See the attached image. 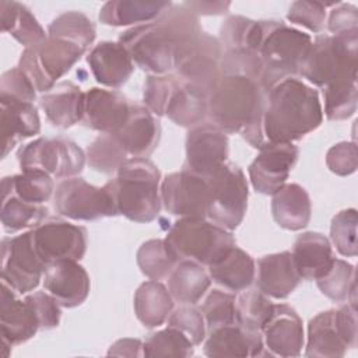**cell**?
<instances>
[{
	"label": "cell",
	"instance_id": "cell-1",
	"mask_svg": "<svg viewBox=\"0 0 358 358\" xmlns=\"http://www.w3.org/2000/svg\"><path fill=\"white\" fill-rule=\"evenodd\" d=\"M323 122L319 94L296 77L274 84L264 95L262 133L266 143H294Z\"/></svg>",
	"mask_w": 358,
	"mask_h": 358
},
{
	"label": "cell",
	"instance_id": "cell-2",
	"mask_svg": "<svg viewBox=\"0 0 358 358\" xmlns=\"http://www.w3.org/2000/svg\"><path fill=\"white\" fill-rule=\"evenodd\" d=\"M266 92L260 84L239 74H222L208 94L207 119L224 133H241L253 147L262 148V115Z\"/></svg>",
	"mask_w": 358,
	"mask_h": 358
},
{
	"label": "cell",
	"instance_id": "cell-3",
	"mask_svg": "<svg viewBox=\"0 0 358 358\" xmlns=\"http://www.w3.org/2000/svg\"><path fill=\"white\" fill-rule=\"evenodd\" d=\"M103 186L117 214L134 222H151L161 211V172L148 158H129Z\"/></svg>",
	"mask_w": 358,
	"mask_h": 358
},
{
	"label": "cell",
	"instance_id": "cell-4",
	"mask_svg": "<svg viewBox=\"0 0 358 358\" xmlns=\"http://www.w3.org/2000/svg\"><path fill=\"white\" fill-rule=\"evenodd\" d=\"M310 45V35L278 20H260L257 55L262 62L259 84L263 91L284 78L295 77Z\"/></svg>",
	"mask_w": 358,
	"mask_h": 358
},
{
	"label": "cell",
	"instance_id": "cell-5",
	"mask_svg": "<svg viewBox=\"0 0 358 358\" xmlns=\"http://www.w3.org/2000/svg\"><path fill=\"white\" fill-rule=\"evenodd\" d=\"M358 35H317L303 57L298 74L316 87L357 76Z\"/></svg>",
	"mask_w": 358,
	"mask_h": 358
},
{
	"label": "cell",
	"instance_id": "cell-6",
	"mask_svg": "<svg viewBox=\"0 0 358 358\" xmlns=\"http://www.w3.org/2000/svg\"><path fill=\"white\" fill-rule=\"evenodd\" d=\"M165 242L180 259L210 266L222 259L234 246L231 231L207 218H179L169 228Z\"/></svg>",
	"mask_w": 358,
	"mask_h": 358
},
{
	"label": "cell",
	"instance_id": "cell-7",
	"mask_svg": "<svg viewBox=\"0 0 358 358\" xmlns=\"http://www.w3.org/2000/svg\"><path fill=\"white\" fill-rule=\"evenodd\" d=\"M208 185L207 218L232 231L243 221L249 189L243 171L234 162H224L204 176Z\"/></svg>",
	"mask_w": 358,
	"mask_h": 358
},
{
	"label": "cell",
	"instance_id": "cell-8",
	"mask_svg": "<svg viewBox=\"0 0 358 358\" xmlns=\"http://www.w3.org/2000/svg\"><path fill=\"white\" fill-rule=\"evenodd\" d=\"M87 50L62 38L48 35L39 43L22 50L18 67L38 92H46L70 71Z\"/></svg>",
	"mask_w": 358,
	"mask_h": 358
},
{
	"label": "cell",
	"instance_id": "cell-9",
	"mask_svg": "<svg viewBox=\"0 0 358 358\" xmlns=\"http://www.w3.org/2000/svg\"><path fill=\"white\" fill-rule=\"evenodd\" d=\"M17 159L21 171L38 169L52 178L67 179L83 172L87 155L69 138L39 137L20 147Z\"/></svg>",
	"mask_w": 358,
	"mask_h": 358
},
{
	"label": "cell",
	"instance_id": "cell-10",
	"mask_svg": "<svg viewBox=\"0 0 358 358\" xmlns=\"http://www.w3.org/2000/svg\"><path fill=\"white\" fill-rule=\"evenodd\" d=\"M52 199L55 211L74 221H95L119 215L105 186H94L78 176L60 180L55 186Z\"/></svg>",
	"mask_w": 358,
	"mask_h": 358
},
{
	"label": "cell",
	"instance_id": "cell-11",
	"mask_svg": "<svg viewBox=\"0 0 358 358\" xmlns=\"http://www.w3.org/2000/svg\"><path fill=\"white\" fill-rule=\"evenodd\" d=\"M45 267L35 252L31 229L1 239V282L15 292L34 291L43 278Z\"/></svg>",
	"mask_w": 358,
	"mask_h": 358
},
{
	"label": "cell",
	"instance_id": "cell-12",
	"mask_svg": "<svg viewBox=\"0 0 358 358\" xmlns=\"http://www.w3.org/2000/svg\"><path fill=\"white\" fill-rule=\"evenodd\" d=\"M119 42L126 48L133 63L143 71L161 76L173 70V45L155 21L123 31Z\"/></svg>",
	"mask_w": 358,
	"mask_h": 358
},
{
	"label": "cell",
	"instance_id": "cell-13",
	"mask_svg": "<svg viewBox=\"0 0 358 358\" xmlns=\"http://www.w3.org/2000/svg\"><path fill=\"white\" fill-rule=\"evenodd\" d=\"M32 231V243L45 266L62 260H80L87 252V229L59 217L43 220Z\"/></svg>",
	"mask_w": 358,
	"mask_h": 358
},
{
	"label": "cell",
	"instance_id": "cell-14",
	"mask_svg": "<svg viewBox=\"0 0 358 358\" xmlns=\"http://www.w3.org/2000/svg\"><path fill=\"white\" fill-rule=\"evenodd\" d=\"M222 48L218 38L201 35L180 50L173 60V71L180 80L196 85L207 95L221 77Z\"/></svg>",
	"mask_w": 358,
	"mask_h": 358
},
{
	"label": "cell",
	"instance_id": "cell-15",
	"mask_svg": "<svg viewBox=\"0 0 358 358\" xmlns=\"http://www.w3.org/2000/svg\"><path fill=\"white\" fill-rule=\"evenodd\" d=\"M164 208L179 218H207L208 185L204 176L187 169L168 173L159 187Z\"/></svg>",
	"mask_w": 358,
	"mask_h": 358
},
{
	"label": "cell",
	"instance_id": "cell-16",
	"mask_svg": "<svg viewBox=\"0 0 358 358\" xmlns=\"http://www.w3.org/2000/svg\"><path fill=\"white\" fill-rule=\"evenodd\" d=\"M299 148L294 143H266L249 165V179L253 189L273 196L281 189L298 161Z\"/></svg>",
	"mask_w": 358,
	"mask_h": 358
},
{
	"label": "cell",
	"instance_id": "cell-17",
	"mask_svg": "<svg viewBox=\"0 0 358 358\" xmlns=\"http://www.w3.org/2000/svg\"><path fill=\"white\" fill-rule=\"evenodd\" d=\"M183 169L206 176L228 159V136L210 122L190 127Z\"/></svg>",
	"mask_w": 358,
	"mask_h": 358
},
{
	"label": "cell",
	"instance_id": "cell-18",
	"mask_svg": "<svg viewBox=\"0 0 358 358\" xmlns=\"http://www.w3.org/2000/svg\"><path fill=\"white\" fill-rule=\"evenodd\" d=\"M131 102L119 91L92 87L85 92L83 124L101 134L116 133L126 122Z\"/></svg>",
	"mask_w": 358,
	"mask_h": 358
},
{
	"label": "cell",
	"instance_id": "cell-19",
	"mask_svg": "<svg viewBox=\"0 0 358 358\" xmlns=\"http://www.w3.org/2000/svg\"><path fill=\"white\" fill-rule=\"evenodd\" d=\"M264 347L270 355L298 357L303 347V326L296 310L287 303L274 305L262 327Z\"/></svg>",
	"mask_w": 358,
	"mask_h": 358
},
{
	"label": "cell",
	"instance_id": "cell-20",
	"mask_svg": "<svg viewBox=\"0 0 358 358\" xmlns=\"http://www.w3.org/2000/svg\"><path fill=\"white\" fill-rule=\"evenodd\" d=\"M203 351L207 357L222 358L270 355L264 347L262 331L246 329L236 322L208 330Z\"/></svg>",
	"mask_w": 358,
	"mask_h": 358
},
{
	"label": "cell",
	"instance_id": "cell-21",
	"mask_svg": "<svg viewBox=\"0 0 358 358\" xmlns=\"http://www.w3.org/2000/svg\"><path fill=\"white\" fill-rule=\"evenodd\" d=\"M43 288L63 308L81 305L90 294V275L77 260H62L45 267Z\"/></svg>",
	"mask_w": 358,
	"mask_h": 358
},
{
	"label": "cell",
	"instance_id": "cell-22",
	"mask_svg": "<svg viewBox=\"0 0 358 358\" xmlns=\"http://www.w3.org/2000/svg\"><path fill=\"white\" fill-rule=\"evenodd\" d=\"M126 152L136 158H147L158 145L161 126L155 115L144 105L131 102L124 124L113 133Z\"/></svg>",
	"mask_w": 358,
	"mask_h": 358
},
{
	"label": "cell",
	"instance_id": "cell-23",
	"mask_svg": "<svg viewBox=\"0 0 358 358\" xmlns=\"http://www.w3.org/2000/svg\"><path fill=\"white\" fill-rule=\"evenodd\" d=\"M87 63L94 78L109 88H120L134 70L129 52L119 41H103L95 45L87 56Z\"/></svg>",
	"mask_w": 358,
	"mask_h": 358
},
{
	"label": "cell",
	"instance_id": "cell-24",
	"mask_svg": "<svg viewBox=\"0 0 358 358\" xmlns=\"http://www.w3.org/2000/svg\"><path fill=\"white\" fill-rule=\"evenodd\" d=\"M0 327L1 341L17 345L32 338L39 327V322L31 305L24 299H18L7 284L1 282L0 301Z\"/></svg>",
	"mask_w": 358,
	"mask_h": 358
},
{
	"label": "cell",
	"instance_id": "cell-25",
	"mask_svg": "<svg viewBox=\"0 0 358 358\" xmlns=\"http://www.w3.org/2000/svg\"><path fill=\"white\" fill-rule=\"evenodd\" d=\"M257 288L267 296L284 299L301 282L291 252L284 250L260 257L256 264Z\"/></svg>",
	"mask_w": 358,
	"mask_h": 358
},
{
	"label": "cell",
	"instance_id": "cell-26",
	"mask_svg": "<svg viewBox=\"0 0 358 358\" xmlns=\"http://www.w3.org/2000/svg\"><path fill=\"white\" fill-rule=\"evenodd\" d=\"M85 92L71 81H60L39 96V106L57 129H69L83 120Z\"/></svg>",
	"mask_w": 358,
	"mask_h": 358
},
{
	"label": "cell",
	"instance_id": "cell-27",
	"mask_svg": "<svg viewBox=\"0 0 358 358\" xmlns=\"http://www.w3.org/2000/svg\"><path fill=\"white\" fill-rule=\"evenodd\" d=\"M0 126L3 134L1 157L4 158L18 141L41 131L38 109L32 102L0 101Z\"/></svg>",
	"mask_w": 358,
	"mask_h": 358
},
{
	"label": "cell",
	"instance_id": "cell-28",
	"mask_svg": "<svg viewBox=\"0 0 358 358\" xmlns=\"http://www.w3.org/2000/svg\"><path fill=\"white\" fill-rule=\"evenodd\" d=\"M291 256L301 280H317L331 266L334 256L330 241L313 231L301 234L292 246Z\"/></svg>",
	"mask_w": 358,
	"mask_h": 358
},
{
	"label": "cell",
	"instance_id": "cell-29",
	"mask_svg": "<svg viewBox=\"0 0 358 358\" xmlns=\"http://www.w3.org/2000/svg\"><path fill=\"white\" fill-rule=\"evenodd\" d=\"M350 350L337 319L336 309L317 313L308 324L306 357L309 358H340Z\"/></svg>",
	"mask_w": 358,
	"mask_h": 358
},
{
	"label": "cell",
	"instance_id": "cell-30",
	"mask_svg": "<svg viewBox=\"0 0 358 358\" xmlns=\"http://www.w3.org/2000/svg\"><path fill=\"white\" fill-rule=\"evenodd\" d=\"M171 6L164 0H112L101 7L98 18L109 27H136L158 20Z\"/></svg>",
	"mask_w": 358,
	"mask_h": 358
},
{
	"label": "cell",
	"instance_id": "cell-31",
	"mask_svg": "<svg viewBox=\"0 0 358 358\" xmlns=\"http://www.w3.org/2000/svg\"><path fill=\"white\" fill-rule=\"evenodd\" d=\"M271 214L274 221L284 229H303L312 215L310 197L305 187L298 183H285L273 194Z\"/></svg>",
	"mask_w": 358,
	"mask_h": 358
},
{
	"label": "cell",
	"instance_id": "cell-32",
	"mask_svg": "<svg viewBox=\"0 0 358 358\" xmlns=\"http://www.w3.org/2000/svg\"><path fill=\"white\" fill-rule=\"evenodd\" d=\"M211 281L227 291L241 292L252 285L256 275V263L245 250L234 246L222 259L208 266Z\"/></svg>",
	"mask_w": 358,
	"mask_h": 358
},
{
	"label": "cell",
	"instance_id": "cell-33",
	"mask_svg": "<svg viewBox=\"0 0 358 358\" xmlns=\"http://www.w3.org/2000/svg\"><path fill=\"white\" fill-rule=\"evenodd\" d=\"M208 112V95L193 84L179 78L168 102L165 116L182 127H194L204 122Z\"/></svg>",
	"mask_w": 358,
	"mask_h": 358
},
{
	"label": "cell",
	"instance_id": "cell-34",
	"mask_svg": "<svg viewBox=\"0 0 358 358\" xmlns=\"http://www.w3.org/2000/svg\"><path fill=\"white\" fill-rule=\"evenodd\" d=\"M210 284L211 278L204 266L190 259H180L168 275L169 294L173 301L183 305L197 303Z\"/></svg>",
	"mask_w": 358,
	"mask_h": 358
},
{
	"label": "cell",
	"instance_id": "cell-35",
	"mask_svg": "<svg viewBox=\"0 0 358 358\" xmlns=\"http://www.w3.org/2000/svg\"><path fill=\"white\" fill-rule=\"evenodd\" d=\"M133 305L141 324L154 329L168 320L173 309V298L164 284L150 280L137 288Z\"/></svg>",
	"mask_w": 358,
	"mask_h": 358
},
{
	"label": "cell",
	"instance_id": "cell-36",
	"mask_svg": "<svg viewBox=\"0 0 358 358\" xmlns=\"http://www.w3.org/2000/svg\"><path fill=\"white\" fill-rule=\"evenodd\" d=\"M0 25L3 32L10 34L25 49L48 36L31 10L18 1H0Z\"/></svg>",
	"mask_w": 358,
	"mask_h": 358
},
{
	"label": "cell",
	"instance_id": "cell-37",
	"mask_svg": "<svg viewBox=\"0 0 358 358\" xmlns=\"http://www.w3.org/2000/svg\"><path fill=\"white\" fill-rule=\"evenodd\" d=\"M155 22L173 45L175 56L193 43L203 32L199 15L185 3L172 4Z\"/></svg>",
	"mask_w": 358,
	"mask_h": 358
},
{
	"label": "cell",
	"instance_id": "cell-38",
	"mask_svg": "<svg viewBox=\"0 0 358 358\" xmlns=\"http://www.w3.org/2000/svg\"><path fill=\"white\" fill-rule=\"evenodd\" d=\"M222 53H256L260 41V21L229 15L220 27ZM259 56V55H257Z\"/></svg>",
	"mask_w": 358,
	"mask_h": 358
},
{
	"label": "cell",
	"instance_id": "cell-39",
	"mask_svg": "<svg viewBox=\"0 0 358 358\" xmlns=\"http://www.w3.org/2000/svg\"><path fill=\"white\" fill-rule=\"evenodd\" d=\"M1 192L11 193L27 203L43 204L53 197L55 183L49 173L38 169H29L3 178Z\"/></svg>",
	"mask_w": 358,
	"mask_h": 358
},
{
	"label": "cell",
	"instance_id": "cell-40",
	"mask_svg": "<svg viewBox=\"0 0 358 358\" xmlns=\"http://www.w3.org/2000/svg\"><path fill=\"white\" fill-rule=\"evenodd\" d=\"M48 217V208L43 204L27 203L11 193L1 192L0 218L6 232H18L34 229Z\"/></svg>",
	"mask_w": 358,
	"mask_h": 358
},
{
	"label": "cell",
	"instance_id": "cell-41",
	"mask_svg": "<svg viewBox=\"0 0 358 358\" xmlns=\"http://www.w3.org/2000/svg\"><path fill=\"white\" fill-rule=\"evenodd\" d=\"M317 288L333 302H350L357 306L355 268L351 263L336 259L330 268L316 280Z\"/></svg>",
	"mask_w": 358,
	"mask_h": 358
},
{
	"label": "cell",
	"instance_id": "cell-42",
	"mask_svg": "<svg viewBox=\"0 0 358 358\" xmlns=\"http://www.w3.org/2000/svg\"><path fill=\"white\" fill-rule=\"evenodd\" d=\"M324 109L329 120H345L357 110V76L343 77L322 88Z\"/></svg>",
	"mask_w": 358,
	"mask_h": 358
},
{
	"label": "cell",
	"instance_id": "cell-43",
	"mask_svg": "<svg viewBox=\"0 0 358 358\" xmlns=\"http://www.w3.org/2000/svg\"><path fill=\"white\" fill-rule=\"evenodd\" d=\"M136 259L141 273L154 281L168 278L179 262V257L173 253L165 239L145 241L138 248Z\"/></svg>",
	"mask_w": 358,
	"mask_h": 358
},
{
	"label": "cell",
	"instance_id": "cell-44",
	"mask_svg": "<svg viewBox=\"0 0 358 358\" xmlns=\"http://www.w3.org/2000/svg\"><path fill=\"white\" fill-rule=\"evenodd\" d=\"M274 303L256 288H246L235 299V320L246 329L262 331V327L273 313Z\"/></svg>",
	"mask_w": 358,
	"mask_h": 358
},
{
	"label": "cell",
	"instance_id": "cell-45",
	"mask_svg": "<svg viewBox=\"0 0 358 358\" xmlns=\"http://www.w3.org/2000/svg\"><path fill=\"white\" fill-rule=\"evenodd\" d=\"M48 35L62 38L88 50L96 36L95 24L80 11H67L56 18L48 27Z\"/></svg>",
	"mask_w": 358,
	"mask_h": 358
},
{
	"label": "cell",
	"instance_id": "cell-46",
	"mask_svg": "<svg viewBox=\"0 0 358 358\" xmlns=\"http://www.w3.org/2000/svg\"><path fill=\"white\" fill-rule=\"evenodd\" d=\"M90 168L102 173H115L129 159L127 152L113 134H99L87 148Z\"/></svg>",
	"mask_w": 358,
	"mask_h": 358
},
{
	"label": "cell",
	"instance_id": "cell-47",
	"mask_svg": "<svg viewBox=\"0 0 358 358\" xmlns=\"http://www.w3.org/2000/svg\"><path fill=\"white\" fill-rule=\"evenodd\" d=\"M144 357H190L194 354L193 343L178 329L168 326L148 334L143 341Z\"/></svg>",
	"mask_w": 358,
	"mask_h": 358
},
{
	"label": "cell",
	"instance_id": "cell-48",
	"mask_svg": "<svg viewBox=\"0 0 358 358\" xmlns=\"http://www.w3.org/2000/svg\"><path fill=\"white\" fill-rule=\"evenodd\" d=\"M179 83L175 74H150L143 87V105L155 116H165L168 102Z\"/></svg>",
	"mask_w": 358,
	"mask_h": 358
},
{
	"label": "cell",
	"instance_id": "cell-49",
	"mask_svg": "<svg viewBox=\"0 0 358 358\" xmlns=\"http://www.w3.org/2000/svg\"><path fill=\"white\" fill-rule=\"evenodd\" d=\"M357 224L358 217L355 208L341 210L331 220L330 239L343 256H357Z\"/></svg>",
	"mask_w": 358,
	"mask_h": 358
},
{
	"label": "cell",
	"instance_id": "cell-50",
	"mask_svg": "<svg viewBox=\"0 0 358 358\" xmlns=\"http://www.w3.org/2000/svg\"><path fill=\"white\" fill-rule=\"evenodd\" d=\"M235 294L221 289H213L206 296L200 310L203 313L207 330L231 324L235 320Z\"/></svg>",
	"mask_w": 358,
	"mask_h": 358
},
{
	"label": "cell",
	"instance_id": "cell-51",
	"mask_svg": "<svg viewBox=\"0 0 358 358\" xmlns=\"http://www.w3.org/2000/svg\"><path fill=\"white\" fill-rule=\"evenodd\" d=\"M168 326L182 331L193 345H200L207 334V326L200 309L193 305H182L171 312Z\"/></svg>",
	"mask_w": 358,
	"mask_h": 358
},
{
	"label": "cell",
	"instance_id": "cell-52",
	"mask_svg": "<svg viewBox=\"0 0 358 358\" xmlns=\"http://www.w3.org/2000/svg\"><path fill=\"white\" fill-rule=\"evenodd\" d=\"M326 6L320 1H294L288 8L287 20L313 34H320L326 25Z\"/></svg>",
	"mask_w": 358,
	"mask_h": 358
},
{
	"label": "cell",
	"instance_id": "cell-53",
	"mask_svg": "<svg viewBox=\"0 0 358 358\" xmlns=\"http://www.w3.org/2000/svg\"><path fill=\"white\" fill-rule=\"evenodd\" d=\"M36 92L32 81L18 66L4 71L0 77V101L14 99L34 103Z\"/></svg>",
	"mask_w": 358,
	"mask_h": 358
},
{
	"label": "cell",
	"instance_id": "cell-54",
	"mask_svg": "<svg viewBox=\"0 0 358 358\" xmlns=\"http://www.w3.org/2000/svg\"><path fill=\"white\" fill-rule=\"evenodd\" d=\"M25 301L34 309L41 330H50L59 326L62 316L60 303L49 292H32L25 296Z\"/></svg>",
	"mask_w": 358,
	"mask_h": 358
},
{
	"label": "cell",
	"instance_id": "cell-55",
	"mask_svg": "<svg viewBox=\"0 0 358 358\" xmlns=\"http://www.w3.org/2000/svg\"><path fill=\"white\" fill-rule=\"evenodd\" d=\"M326 165L333 173L338 176H348L354 173L358 166L355 143L341 141L331 145L326 154Z\"/></svg>",
	"mask_w": 358,
	"mask_h": 358
},
{
	"label": "cell",
	"instance_id": "cell-56",
	"mask_svg": "<svg viewBox=\"0 0 358 358\" xmlns=\"http://www.w3.org/2000/svg\"><path fill=\"white\" fill-rule=\"evenodd\" d=\"M327 28L331 35H358V8L354 4L338 3L330 11Z\"/></svg>",
	"mask_w": 358,
	"mask_h": 358
},
{
	"label": "cell",
	"instance_id": "cell-57",
	"mask_svg": "<svg viewBox=\"0 0 358 358\" xmlns=\"http://www.w3.org/2000/svg\"><path fill=\"white\" fill-rule=\"evenodd\" d=\"M108 355L116 357H144L143 341L138 338H120L113 343L108 351Z\"/></svg>",
	"mask_w": 358,
	"mask_h": 358
},
{
	"label": "cell",
	"instance_id": "cell-58",
	"mask_svg": "<svg viewBox=\"0 0 358 358\" xmlns=\"http://www.w3.org/2000/svg\"><path fill=\"white\" fill-rule=\"evenodd\" d=\"M185 4L197 15L225 14L231 6L229 1H185Z\"/></svg>",
	"mask_w": 358,
	"mask_h": 358
}]
</instances>
